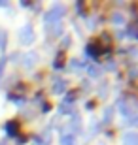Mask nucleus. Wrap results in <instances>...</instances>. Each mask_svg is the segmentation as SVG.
<instances>
[{
  "label": "nucleus",
  "mask_w": 138,
  "mask_h": 145,
  "mask_svg": "<svg viewBox=\"0 0 138 145\" xmlns=\"http://www.w3.org/2000/svg\"><path fill=\"white\" fill-rule=\"evenodd\" d=\"M64 89V83L63 81H57V83H55V92H61Z\"/></svg>",
  "instance_id": "9"
},
{
  "label": "nucleus",
  "mask_w": 138,
  "mask_h": 145,
  "mask_svg": "<svg viewBox=\"0 0 138 145\" xmlns=\"http://www.w3.org/2000/svg\"><path fill=\"white\" fill-rule=\"evenodd\" d=\"M64 13H66V8H64L63 4H55L53 8L46 13V23H48V25L49 23H51V25H59V23H61V17H63Z\"/></svg>",
  "instance_id": "1"
},
{
  "label": "nucleus",
  "mask_w": 138,
  "mask_h": 145,
  "mask_svg": "<svg viewBox=\"0 0 138 145\" xmlns=\"http://www.w3.org/2000/svg\"><path fill=\"white\" fill-rule=\"evenodd\" d=\"M91 75H98V74H100V70H96V68H95V66H93V68H91Z\"/></svg>",
  "instance_id": "12"
},
{
  "label": "nucleus",
  "mask_w": 138,
  "mask_h": 145,
  "mask_svg": "<svg viewBox=\"0 0 138 145\" xmlns=\"http://www.w3.org/2000/svg\"><path fill=\"white\" fill-rule=\"evenodd\" d=\"M19 40H21L23 45H30V43L34 42V30H32L30 23H27V25L19 30Z\"/></svg>",
  "instance_id": "2"
},
{
  "label": "nucleus",
  "mask_w": 138,
  "mask_h": 145,
  "mask_svg": "<svg viewBox=\"0 0 138 145\" xmlns=\"http://www.w3.org/2000/svg\"><path fill=\"white\" fill-rule=\"evenodd\" d=\"M112 113H114V111H112V109L108 108V109H106V113H104V121H106V123H108V121H110V117H112Z\"/></svg>",
  "instance_id": "11"
},
{
  "label": "nucleus",
  "mask_w": 138,
  "mask_h": 145,
  "mask_svg": "<svg viewBox=\"0 0 138 145\" xmlns=\"http://www.w3.org/2000/svg\"><path fill=\"white\" fill-rule=\"evenodd\" d=\"M4 43H6V32H0V49H4Z\"/></svg>",
  "instance_id": "10"
},
{
  "label": "nucleus",
  "mask_w": 138,
  "mask_h": 145,
  "mask_svg": "<svg viewBox=\"0 0 138 145\" xmlns=\"http://www.w3.org/2000/svg\"><path fill=\"white\" fill-rule=\"evenodd\" d=\"M53 66L57 68V70L64 66V51H61V53L57 55V59H55V64H53Z\"/></svg>",
  "instance_id": "6"
},
{
  "label": "nucleus",
  "mask_w": 138,
  "mask_h": 145,
  "mask_svg": "<svg viewBox=\"0 0 138 145\" xmlns=\"http://www.w3.org/2000/svg\"><path fill=\"white\" fill-rule=\"evenodd\" d=\"M123 145H138V134H134V132L125 134V138H123Z\"/></svg>",
  "instance_id": "5"
},
{
  "label": "nucleus",
  "mask_w": 138,
  "mask_h": 145,
  "mask_svg": "<svg viewBox=\"0 0 138 145\" xmlns=\"http://www.w3.org/2000/svg\"><path fill=\"white\" fill-rule=\"evenodd\" d=\"M25 141H27V138H23V136H21V138H17V143H19V145H23Z\"/></svg>",
  "instance_id": "13"
},
{
  "label": "nucleus",
  "mask_w": 138,
  "mask_h": 145,
  "mask_svg": "<svg viewBox=\"0 0 138 145\" xmlns=\"http://www.w3.org/2000/svg\"><path fill=\"white\" fill-rule=\"evenodd\" d=\"M36 60H38V55L36 53H27L25 57H23V66H25V68H30Z\"/></svg>",
  "instance_id": "4"
},
{
  "label": "nucleus",
  "mask_w": 138,
  "mask_h": 145,
  "mask_svg": "<svg viewBox=\"0 0 138 145\" xmlns=\"http://www.w3.org/2000/svg\"><path fill=\"white\" fill-rule=\"evenodd\" d=\"M61 145H74V136L72 134L63 136V138H61Z\"/></svg>",
  "instance_id": "7"
},
{
  "label": "nucleus",
  "mask_w": 138,
  "mask_h": 145,
  "mask_svg": "<svg viewBox=\"0 0 138 145\" xmlns=\"http://www.w3.org/2000/svg\"><path fill=\"white\" fill-rule=\"evenodd\" d=\"M4 130H6V134L8 136H17V130H19V126H17V123L15 121H10V123H6L4 124Z\"/></svg>",
  "instance_id": "3"
},
{
  "label": "nucleus",
  "mask_w": 138,
  "mask_h": 145,
  "mask_svg": "<svg viewBox=\"0 0 138 145\" xmlns=\"http://www.w3.org/2000/svg\"><path fill=\"white\" fill-rule=\"evenodd\" d=\"M112 21L116 23V25H121V23L125 21V19H123V15H121V13H114V15H112Z\"/></svg>",
  "instance_id": "8"
}]
</instances>
